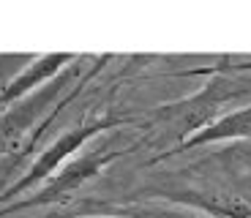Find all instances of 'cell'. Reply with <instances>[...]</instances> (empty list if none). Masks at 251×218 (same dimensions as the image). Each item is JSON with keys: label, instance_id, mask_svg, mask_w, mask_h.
<instances>
[{"label": "cell", "instance_id": "obj_5", "mask_svg": "<svg viewBox=\"0 0 251 218\" xmlns=\"http://www.w3.org/2000/svg\"><path fill=\"white\" fill-rule=\"evenodd\" d=\"M240 137H251V106L238 109V112L226 115V118L213 120V123L205 125L200 134L186 139L180 150L197 147V145H205V142H219V139H240Z\"/></svg>", "mask_w": 251, "mask_h": 218}, {"label": "cell", "instance_id": "obj_1", "mask_svg": "<svg viewBox=\"0 0 251 218\" xmlns=\"http://www.w3.org/2000/svg\"><path fill=\"white\" fill-rule=\"evenodd\" d=\"M112 125H115V120H90V123H79L76 128H69L60 139H55V142H52L50 147L38 156V161L30 167V172H27L25 177H19V180L14 183V186L8 188L0 199H14V196H19L22 191H27L30 186H36V183L52 177V174L57 172V167H60V164L69 161L71 153H76V150H79L85 142H90L99 131L112 128Z\"/></svg>", "mask_w": 251, "mask_h": 218}, {"label": "cell", "instance_id": "obj_3", "mask_svg": "<svg viewBox=\"0 0 251 218\" xmlns=\"http://www.w3.org/2000/svg\"><path fill=\"white\" fill-rule=\"evenodd\" d=\"M120 153H123V150L109 147V145H104V147H96V150H88V153H82V158H76V161H69L66 167L60 169V172H55V180H50L38 194H33V199L19 202V205L8 207V210H19V207H30V205L55 202L57 196H63V194H69V191H74L76 186H82V183L90 180L93 174H99L101 169L107 167L112 158H118Z\"/></svg>", "mask_w": 251, "mask_h": 218}, {"label": "cell", "instance_id": "obj_2", "mask_svg": "<svg viewBox=\"0 0 251 218\" xmlns=\"http://www.w3.org/2000/svg\"><path fill=\"white\" fill-rule=\"evenodd\" d=\"M243 93H249V85H243V82L216 79V82H210L202 93L191 96V98L180 101V104L161 106L156 112V118L175 123L177 134H188V131H197L202 123H207V118H213L224 101L235 98V96H243Z\"/></svg>", "mask_w": 251, "mask_h": 218}, {"label": "cell", "instance_id": "obj_4", "mask_svg": "<svg viewBox=\"0 0 251 218\" xmlns=\"http://www.w3.org/2000/svg\"><path fill=\"white\" fill-rule=\"evenodd\" d=\"M71 60H74V55H69V52H60V55H44L41 60H36L33 66H27L25 74L17 76V79L0 93V104H11L14 98L25 96L30 87H36V85H41L44 79H50L52 74H57V71H60L66 63H71Z\"/></svg>", "mask_w": 251, "mask_h": 218}]
</instances>
